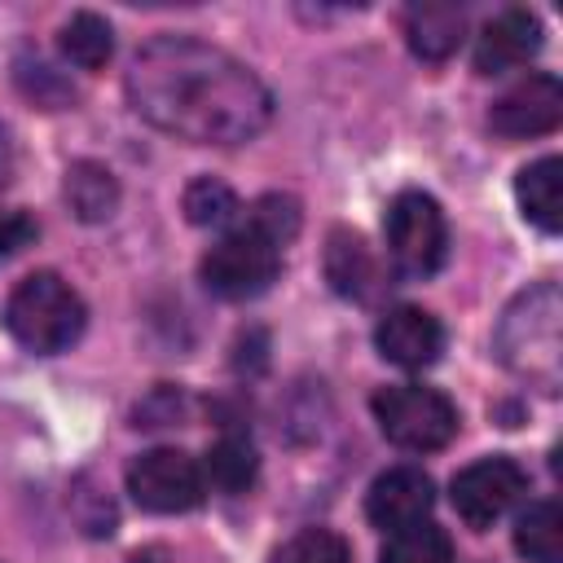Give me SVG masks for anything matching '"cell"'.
I'll use <instances>...</instances> for the list:
<instances>
[{
  "mask_svg": "<svg viewBox=\"0 0 563 563\" xmlns=\"http://www.w3.org/2000/svg\"><path fill=\"white\" fill-rule=\"evenodd\" d=\"M405 40L422 62H444L466 40V9L462 4H440V0L409 4L405 9Z\"/></svg>",
  "mask_w": 563,
  "mask_h": 563,
  "instance_id": "cell-13",
  "label": "cell"
},
{
  "mask_svg": "<svg viewBox=\"0 0 563 563\" xmlns=\"http://www.w3.org/2000/svg\"><path fill=\"white\" fill-rule=\"evenodd\" d=\"M325 282L343 299H369L378 290V260L361 233L334 229L325 242Z\"/></svg>",
  "mask_w": 563,
  "mask_h": 563,
  "instance_id": "cell-14",
  "label": "cell"
},
{
  "mask_svg": "<svg viewBox=\"0 0 563 563\" xmlns=\"http://www.w3.org/2000/svg\"><path fill=\"white\" fill-rule=\"evenodd\" d=\"M198 466H202V484L216 493H229V497L246 493L260 475V457H255L251 440H242V435H220Z\"/></svg>",
  "mask_w": 563,
  "mask_h": 563,
  "instance_id": "cell-17",
  "label": "cell"
},
{
  "mask_svg": "<svg viewBox=\"0 0 563 563\" xmlns=\"http://www.w3.org/2000/svg\"><path fill=\"white\" fill-rule=\"evenodd\" d=\"M378 563H453V541H449V532L440 523L418 519L409 528L387 532Z\"/></svg>",
  "mask_w": 563,
  "mask_h": 563,
  "instance_id": "cell-20",
  "label": "cell"
},
{
  "mask_svg": "<svg viewBox=\"0 0 563 563\" xmlns=\"http://www.w3.org/2000/svg\"><path fill=\"white\" fill-rule=\"evenodd\" d=\"M515 198L523 220H532L541 233H559L563 229V163L554 154L528 163L515 176Z\"/></svg>",
  "mask_w": 563,
  "mask_h": 563,
  "instance_id": "cell-15",
  "label": "cell"
},
{
  "mask_svg": "<svg viewBox=\"0 0 563 563\" xmlns=\"http://www.w3.org/2000/svg\"><path fill=\"white\" fill-rule=\"evenodd\" d=\"M180 207H185V220L194 229H220L238 216V194L216 176H198V180L185 185Z\"/></svg>",
  "mask_w": 563,
  "mask_h": 563,
  "instance_id": "cell-21",
  "label": "cell"
},
{
  "mask_svg": "<svg viewBox=\"0 0 563 563\" xmlns=\"http://www.w3.org/2000/svg\"><path fill=\"white\" fill-rule=\"evenodd\" d=\"M57 44H62V53H66L70 66H79V70H101V66L110 62V53H114V31H110V22H106L101 13L79 9V13L66 18Z\"/></svg>",
  "mask_w": 563,
  "mask_h": 563,
  "instance_id": "cell-19",
  "label": "cell"
},
{
  "mask_svg": "<svg viewBox=\"0 0 563 563\" xmlns=\"http://www.w3.org/2000/svg\"><path fill=\"white\" fill-rule=\"evenodd\" d=\"M374 347L383 361L400 365V369H427L440 361L444 352V325L413 303H396L378 317L374 325Z\"/></svg>",
  "mask_w": 563,
  "mask_h": 563,
  "instance_id": "cell-10",
  "label": "cell"
},
{
  "mask_svg": "<svg viewBox=\"0 0 563 563\" xmlns=\"http://www.w3.org/2000/svg\"><path fill=\"white\" fill-rule=\"evenodd\" d=\"M128 563H167V550L163 545H145V550L128 554Z\"/></svg>",
  "mask_w": 563,
  "mask_h": 563,
  "instance_id": "cell-25",
  "label": "cell"
},
{
  "mask_svg": "<svg viewBox=\"0 0 563 563\" xmlns=\"http://www.w3.org/2000/svg\"><path fill=\"white\" fill-rule=\"evenodd\" d=\"M282 268V246L268 242L260 229L242 224L233 233H224L198 264L202 286L220 299H255L277 282Z\"/></svg>",
  "mask_w": 563,
  "mask_h": 563,
  "instance_id": "cell-6",
  "label": "cell"
},
{
  "mask_svg": "<svg viewBox=\"0 0 563 563\" xmlns=\"http://www.w3.org/2000/svg\"><path fill=\"white\" fill-rule=\"evenodd\" d=\"M563 119V84L545 70L510 84L493 106H488V128L501 141H528L554 132Z\"/></svg>",
  "mask_w": 563,
  "mask_h": 563,
  "instance_id": "cell-9",
  "label": "cell"
},
{
  "mask_svg": "<svg viewBox=\"0 0 563 563\" xmlns=\"http://www.w3.org/2000/svg\"><path fill=\"white\" fill-rule=\"evenodd\" d=\"M493 352L515 378L554 396L563 383V290L554 282L519 290L497 317Z\"/></svg>",
  "mask_w": 563,
  "mask_h": 563,
  "instance_id": "cell-2",
  "label": "cell"
},
{
  "mask_svg": "<svg viewBox=\"0 0 563 563\" xmlns=\"http://www.w3.org/2000/svg\"><path fill=\"white\" fill-rule=\"evenodd\" d=\"M246 224H251V229H260L268 242L286 246V242L299 233V202H295V198H286V194H264V198L251 207Z\"/></svg>",
  "mask_w": 563,
  "mask_h": 563,
  "instance_id": "cell-23",
  "label": "cell"
},
{
  "mask_svg": "<svg viewBox=\"0 0 563 563\" xmlns=\"http://www.w3.org/2000/svg\"><path fill=\"white\" fill-rule=\"evenodd\" d=\"M523 488H528V475L515 457H479L453 475L449 501L471 528H493L523 497Z\"/></svg>",
  "mask_w": 563,
  "mask_h": 563,
  "instance_id": "cell-8",
  "label": "cell"
},
{
  "mask_svg": "<svg viewBox=\"0 0 563 563\" xmlns=\"http://www.w3.org/2000/svg\"><path fill=\"white\" fill-rule=\"evenodd\" d=\"M84 299L79 290L57 277V273H31L13 286L9 303H4V325L9 334L35 352V356H53V352H66L79 334H84Z\"/></svg>",
  "mask_w": 563,
  "mask_h": 563,
  "instance_id": "cell-3",
  "label": "cell"
},
{
  "mask_svg": "<svg viewBox=\"0 0 563 563\" xmlns=\"http://www.w3.org/2000/svg\"><path fill=\"white\" fill-rule=\"evenodd\" d=\"M541 53V18L528 9H501L484 22L475 40V70L479 75H506L528 66Z\"/></svg>",
  "mask_w": 563,
  "mask_h": 563,
  "instance_id": "cell-12",
  "label": "cell"
},
{
  "mask_svg": "<svg viewBox=\"0 0 563 563\" xmlns=\"http://www.w3.org/2000/svg\"><path fill=\"white\" fill-rule=\"evenodd\" d=\"M431 506H435V484H431V475H427L422 466H391V471H383V475L369 484V493H365V515H369V523H374V528H387V532L427 519Z\"/></svg>",
  "mask_w": 563,
  "mask_h": 563,
  "instance_id": "cell-11",
  "label": "cell"
},
{
  "mask_svg": "<svg viewBox=\"0 0 563 563\" xmlns=\"http://www.w3.org/2000/svg\"><path fill=\"white\" fill-rule=\"evenodd\" d=\"M35 220L22 207H0V260H13L18 251H26L35 242Z\"/></svg>",
  "mask_w": 563,
  "mask_h": 563,
  "instance_id": "cell-24",
  "label": "cell"
},
{
  "mask_svg": "<svg viewBox=\"0 0 563 563\" xmlns=\"http://www.w3.org/2000/svg\"><path fill=\"white\" fill-rule=\"evenodd\" d=\"M387 255L405 277H431L449 255V220L440 202L422 189H405L387 202L383 216Z\"/></svg>",
  "mask_w": 563,
  "mask_h": 563,
  "instance_id": "cell-5",
  "label": "cell"
},
{
  "mask_svg": "<svg viewBox=\"0 0 563 563\" xmlns=\"http://www.w3.org/2000/svg\"><path fill=\"white\" fill-rule=\"evenodd\" d=\"M128 493L150 515H180L207 497L202 466L185 449H145L128 462Z\"/></svg>",
  "mask_w": 563,
  "mask_h": 563,
  "instance_id": "cell-7",
  "label": "cell"
},
{
  "mask_svg": "<svg viewBox=\"0 0 563 563\" xmlns=\"http://www.w3.org/2000/svg\"><path fill=\"white\" fill-rule=\"evenodd\" d=\"M132 110L189 145H242L273 119V92L264 79L194 35H154L136 48L123 75Z\"/></svg>",
  "mask_w": 563,
  "mask_h": 563,
  "instance_id": "cell-1",
  "label": "cell"
},
{
  "mask_svg": "<svg viewBox=\"0 0 563 563\" xmlns=\"http://www.w3.org/2000/svg\"><path fill=\"white\" fill-rule=\"evenodd\" d=\"M515 550L528 563H563V510H559V501H532L519 515Z\"/></svg>",
  "mask_w": 563,
  "mask_h": 563,
  "instance_id": "cell-18",
  "label": "cell"
},
{
  "mask_svg": "<svg viewBox=\"0 0 563 563\" xmlns=\"http://www.w3.org/2000/svg\"><path fill=\"white\" fill-rule=\"evenodd\" d=\"M4 150H9V141H4V128H0V158H4Z\"/></svg>",
  "mask_w": 563,
  "mask_h": 563,
  "instance_id": "cell-26",
  "label": "cell"
},
{
  "mask_svg": "<svg viewBox=\"0 0 563 563\" xmlns=\"http://www.w3.org/2000/svg\"><path fill=\"white\" fill-rule=\"evenodd\" d=\"M66 202L70 211L84 220V224H101L114 216L119 207V180L106 163H92V158H79L66 167Z\"/></svg>",
  "mask_w": 563,
  "mask_h": 563,
  "instance_id": "cell-16",
  "label": "cell"
},
{
  "mask_svg": "<svg viewBox=\"0 0 563 563\" xmlns=\"http://www.w3.org/2000/svg\"><path fill=\"white\" fill-rule=\"evenodd\" d=\"M273 563H352V550L334 528H299L273 554Z\"/></svg>",
  "mask_w": 563,
  "mask_h": 563,
  "instance_id": "cell-22",
  "label": "cell"
},
{
  "mask_svg": "<svg viewBox=\"0 0 563 563\" xmlns=\"http://www.w3.org/2000/svg\"><path fill=\"white\" fill-rule=\"evenodd\" d=\"M374 418H378V431L409 453L444 449L457 435L453 400L422 383H396V387L374 391Z\"/></svg>",
  "mask_w": 563,
  "mask_h": 563,
  "instance_id": "cell-4",
  "label": "cell"
}]
</instances>
